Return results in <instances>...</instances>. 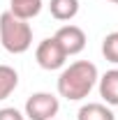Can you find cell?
Returning <instances> with one entry per match:
<instances>
[{"label":"cell","instance_id":"6da1fadb","mask_svg":"<svg viewBox=\"0 0 118 120\" xmlns=\"http://www.w3.org/2000/svg\"><path fill=\"white\" fill-rule=\"evenodd\" d=\"M97 67L90 60H76L70 67H65L58 76V95L70 102H81L88 97L90 90L97 86Z\"/></svg>","mask_w":118,"mask_h":120},{"label":"cell","instance_id":"7a4b0ae2","mask_svg":"<svg viewBox=\"0 0 118 120\" xmlns=\"http://www.w3.org/2000/svg\"><path fill=\"white\" fill-rule=\"evenodd\" d=\"M0 44L7 53L21 56L32 46V28L28 21L16 19L12 12L0 14Z\"/></svg>","mask_w":118,"mask_h":120},{"label":"cell","instance_id":"3957f363","mask_svg":"<svg viewBox=\"0 0 118 120\" xmlns=\"http://www.w3.org/2000/svg\"><path fill=\"white\" fill-rule=\"evenodd\" d=\"M60 111V102L51 92H32L26 99V118L28 120H53Z\"/></svg>","mask_w":118,"mask_h":120},{"label":"cell","instance_id":"277c9868","mask_svg":"<svg viewBox=\"0 0 118 120\" xmlns=\"http://www.w3.org/2000/svg\"><path fill=\"white\" fill-rule=\"evenodd\" d=\"M35 60H37V65L46 69V72H56V69H63L65 67V51L60 49V44L56 42V37H46L42 39L37 49H35Z\"/></svg>","mask_w":118,"mask_h":120},{"label":"cell","instance_id":"5b68a950","mask_svg":"<svg viewBox=\"0 0 118 120\" xmlns=\"http://www.w3.org/2000/svg\"><path fill=\"white\" fill-rule=\"evenodd\" d=\"M53 37H56V42L60 44V49L65 51L67 58L81 53L86 49V32L79 28V26H72V23L70 26H63V28H58V32Z\"/></svg>","mask_w":118,"mask_h":120},{"label":"cell","instance_id":"8992f818","mask_svg":"<svg viewBox=\"0 0 118 120\" xmlns=\"http://www.w3.org/2000/svg\"><path fill=\"white\" fill-rule=\"evenodd\" d=\"M97 88L106 106H118V69H109L97 79Z\"/></svg>","mask_w":118,"mask_h":120},{"label":"cell","instance_id":"52a82bcc","mask_svg":"<svg viewBox=\"0 0 118 120\" xmlns=\"http://www.w3.org/2000/svg\"><path fill=\"white\" fill-rule=\"evenodd\" d=\"M42 0H9V12L16 16V19H23V21H30L42 12Z\"/></svg>","mask_w":118,"mask_h":120},{"label":"cell","instance_id":"ba28073f","mask_svg":"<svg viewBox=\"0 0 118 120\" xmlns=\"http://www.w3.org/2000/svg\"><path fill=\"white\" fill-rule=\"evenodd\" d=\"M76 120H116L114 111L106 104H100V102H90V104H83L76 113Z\"/></svg>","mask_w":118,"mask_h":120},{"label":"cell","instance_id":"9c48e42d","mask_svg":"<svg viewBox=\"0 0 118 120\" xmlns=\"http://www.w3.org/2000/svg\"><path fill=\"white\" fill-rule=\"evenodd\" d=\"M49 9L56 21H72L79 14V0H51Z\"/></svg>","mask_w":118,"mask_h":120},{"label":"cell","instance_id":"30bf717a","mask_svg":"<svg viewBox=\"0 0 118 120\" xmlns=\"http://www.w3.org/2000/svg\"><path fill=\"white\" fill-rule=\"evenodd\" d=\"M19 86V74L14 67L9 65H0V102L7 99Z\"/></svg>","mask_w":118,"mask_h":120},{"label":"cell","instance_id":"8fae6325","mask_svg":"<svg viewBox=\"0 0 118 120\" xmlns=\"http://www.w3.org/2000/svg\"><path fill=\"white\" fill-rule=\"evenodd\" d=\"M102 56L109 60V62L118 65V30H116V32H109V35L104 37V42H102Z\"/></svg>","mask_w":118,"mask_h":120},{"label":"cell","instance_id":"7c38bea8","mask_svg":"<svg viewBox=\"0 0 118 120\" xmlns=\"http://www.w3.org/2000/svg\"><path fill=\"white\" fill-rule=\"evenodd\" d=\"M0 120H26V116L14 106H2L0 109Z\"/></svg>","mask_w":118,"mask_h":120},{"label":"cell","instance_id":"4fadbf2b","mask_svg":"<svg viewBox=\"0 0 118 120\" xmlns=\"http://www.w3.org/2000/svg\"><path fill=\"white\" fill-rule=\"evenodd\" d=\"M106 2H114V5H118V0H106Z\"/></svg>","mask_w":118,"mask_h":120},{"label":"cell","instance_id":"5bb4252c","mask_svg":"<svg viewBox=\"0 0 118 120\" xmlns=\"http://www.w3.org/2000/svg\"><path fill=\"white\" fill-rule=\"evenodd\" d=\"M53 120H56V118H53Z\"/></svg>","mask_w":118,"mask_h":120}]
</instances>
